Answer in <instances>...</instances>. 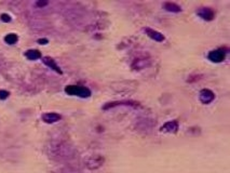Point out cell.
Returning <instances> with one entry per match:
<instances>
[{
	"label": "cell",
	"mask_w": 230,
	"mask_h": 173,
	"mask_svg": "<svg viewBox=\"0 0 230 173\" xmlns=\"http://www.w3.org/2000/svg\"><path fill=\"white\" fill-rule=\"evenodd\" d=\"M65 92L69 95H77L80 97H89L91 95L90 89L82 86H67L65 88Z\"/></svg>",
	"instance_id": "1"
},
{
	"label": "cell",
	"mask_w": 230,
	"mask_h": 173,
	"mask_svg": "<svg viewBox=\"0 0 230 173\" xmlns=\"http://www.w3.org/2000/svg\"><path fill=\"white\" fill-rule=\"evenodd\" d=\"M225 56H226V52L224 49H217V50H213L211 51L210 53L207 54V59L214 63H220L225 60Z\"/></svg>",
	"instance_id": "2"
},
{
	"label": "cell",
	"mask_w": 230,
	"mask_h": 173,
	"mask_svg": "<svg viewBox=\"0 0 230 173\" xmlns=\"http://www.w3.org/2000/svg\"><path fill=\"white\" fill-rule=\"evenodd\" d=\"M140 105L138 102H134V101H120V102H111V103H107L106 105L103 106V109H109V108H113L116 106H132L136 107Z\"/></svg>",
	"instance_id": "3"
},
{
	"label": "cell",
	"mask_w": 230,
	"mask_h": 173,
	"mask_svg": "<svg viewBox=\"0 0 230 173\" xmlns=\"http://www.w3.org/2000/svg\"><path fill=\"white\" fill-rule=\"evenodd\" d=\"M215 99V94L212 92L209 89H202L200 91V94H199V100L201 101V103L203 104H210L212 103Z\"/></svg>",
	"instance_id": "4"
},
{
	"label": "cell",
	"mask_w": 230,
	"mask_h": 173,
	"mask_svg": "<svg viewBox=\"0 0 230 173\" xmlns=\"http://www.w3.org/2000/svg\"><path fill=\"white\" fill-rule=\"evenodd\" d=\"M197 14L202 20L205 21H212L214 20V16H215V12L211 8H200L197 11Z\"/></svg>",
	"instance_id": "5"
},
{
	"label": "cell",
	"mask_w": 230,
	"mask_h": 173,
	"mask_svg": "<svg viewBox=\"0 0 230 173\" xmlns=\"http://www.w3.org/2000/svg\"><path fill=\"white\" fill-rule=\"evenodd\" d=\"M161 131L165 132V133H176L178 130V122L176 120H172V121H167L163 126L161 127Z\"/></svg>",
	"instance_id": "6"
},
{
	"label": "cell",
	"mask_w": 230,
	"mask_h": 173,
	"mask_svg": "<svg viewBox=\"0 0 230 173\" xmlns=\"http://www.w3.org/2000/svg\"><path fill=\"white\" fill-rule=\"evenodd\" d=\"M144 31L147 34V36L149 37V38H151V39L155 40V41H157V42H162V41H164V39H165L164 36L161 33H159V31H157V30H155V29H151L149 27L144 28Z\"/></svg>",
	"instance_id": "7"
},
{
	"label": "cell",
	"mask_w": 230,
	"mask_h": 173,
	"mask_svg": "<svg viewBox=\"0 0 230 173\" xmlns=\"http://www.w3.org/2000/svg\"><path fill=\"white\" fill-rule=\"evenodd\" d=\"M42 62H43L47 66H49L51 68V69H53L54 71H56L57 74H60V75H62L63 74V71H62V69H61L60 67H58V65H57L56 63H55V61L52 59V57L50 56H44L43 59H42Z\"/></svg>",
	"instance_id": "8"
},
{
	"label": "cell",
	"mask_w": 230,
	"mask_h": 173,
	"mask_svg": "<svg viewBox=\"0 0 230 173\" xmlns=\"http://www.w3.org/2000/svg\"><path fill=\"white\" fill-rule=\"evenodd\" d=\"M61 118H62L61 115H58V114H56V113H46L42 115V120L47 123L56 122V121L61 120Z\"/></svg>",
	"instance_id": "9"
},
{
	"label": "cell",
	"mask_w": 230,
	"mask_h": 173,
	"mask_svg": "<svg viewBox=\"0 0 230 173\" xmlns=\"http://www.w3.org/2000/svg\"><path fill=\"white\" fill-rule=\"evenodd\" d=\"M163 8L167 11H169V12H174V13H177V12L182 11V8L178 4H174V2H164Z\"/></svg>",
	"instance_id": "10"
},
{
	"label": "cell",
	"mask_w": 230,
	"mask_h": 173,
	"mask_svg": "<svg viewBox=\"0 0 230 173\" xmlns=\"http://www.w3.org/2000/svg\"><path fill=\"white\" fill-rule=\"evenodd\" d=\"M25 56L30 61L38 60L41 57V53L38 50H28L25 52Z\"/></svg>",
	"instance_id": "11"
},
{
	"label": "cell",
	"mask_w": 230,
	"mask_h": 173,
	"mask_svg": "<svg viewBox=\"0 0 230 173\" xmlns=\"http://www.w3.org/2000/svg\"><path fill=\"white\" fill-rule=\"evenodd\" d=\"M17 39H19V37L15 34H9V35H7V36L4 37V41L8 44H14V43H16Z\"/></svg>",
	"instance_id": "12"
},
{
	"label": "cell",
	"mask_w": 230,
	"mask_h": 173,
	"mask_svg": "<svg viewBox=\"0 0 230 173\" xmlns=\"http://www.w3.org/2000/svg\"><path fill=\"white\" fill-rule=\"evenodd\" d=\"M0 19H1V21H2V22H4V23H9V22L11 21L10 15H9V14H6V13L1 14Z\"/></svg>",
	"instance_id": "13"
},
{
	"label": "cell",
	"mask_w": 230,
	"mask_h": 173,
	"mask_svg": "<svg viewBox=\"0 0 230 173\" xmlns=\"http://www.w3.org/2000/svg\"><path fill=\"white\" fill-rule=\"evenodd\" d=\"M9 92L8 91H6V90H0V99L1 100H6L8 97H9Z\"/></svg>",
	"instance_id": "14"
},
{
	"label": "cell",
	"mask_w": 230,
	"mask_h": 173,
	"mask_svg": "<svg viewBox=\"0 0 230 173\" xmlns=\"http://www.w3.org/2000/svg\"><path fill=\"white\" fill-rule=\"evenodd\" d=\"M48 4V1H38L37 2V6L38 7H44V6H47Z\"/></svg>",
	"instance_id": "15"
},
{
	"label": "cell",
	"mask_w": 230,
	"mask_h": 173,
	"mask_svg": "<svg viewBox=\"0 0 230 173\" xmlns=\"http://www.w3.org/2000/svg\"><path fill=\"white\" fill-rule=\"evenodd\" d=\"M38 43H40V44H47L48 39H39L38 40Z\"/></svg>",
	"instance_id": "16"
}]
</instances>
